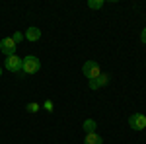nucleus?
<instances>
[{
    "mask_svg": "<svg viewBox=\"0 0 146 144\" xmlns=\"http://www.w3.org/2000/svg\"><path fill=\"white\" fill-rule=\"evenodd\" d=\"M0 78H2V66H0Z\"/></svg>",
    "mask_w": 146,
    "mask_h": 144,
    "instance_id": "obj_13",
    "label": "nucleus"
},
{
    "mask_svg": "<svg viewBox=\"0 0 146 144\" xmlns=\"http://www.w3.org/2000/svg\"><path fill=\"white\" fill-rule=\"evenodd\" d=\"M22 58L16 55L12 56H6V62H4V66H6V70H10V72H20L22 70Z\"/></svg>",
    "mask_w": 146,
    "mask_h": 144,
    "instance_id": "obj_5",
    "label": "nucleus"
},
{
    "mask_svg": "<svg viewBox=\"0 0 146 144\" xmlns=\"http://www.w3.org/2000/svg\"><path fill=\"white\" fill-rule=\"evenodd\" d=\"M107 82H109V74H100L98 78H92L90 80V88L98 90V88H101V86H105Z\"/></svg>",
    "mask_w": 146,
    "mask_h": 144,
    "instance_id": "obj_6",
    "label": "nucleus"
},
{
    "mask_svg": "<svg viewBox=\"0 0 146 144\" xmlns=\"http://www.w3.org/2000/svg\"><path fill=\"white\" fill-rule=\"evenodd\" d=\"M16 47H18V45L14 43L12 37H4V39L0 41V53L6 55V56H12V55H16Z\"/></svg>",
    "mask_w": 146,
    "mask_h": 144,
    "instance_id": "obj_4",
    "label": "nucleus"
},
{
    "mask_svg": "<svg viewBox=\"0 0 146 144\" xmlns=\"http://www.w3.org/2000/svg\"><path fill=\"white\" fill-rule=\"evenodd\" d=\"M12 39H14V43L18 45L20 41H22V39H25V37H23V33H20V31H16V33L12 35Z\"/></svg>",
    "mask_w": 146,
    "mask_h": 144,
    "instance_id": "obj_11",
    "label": "nucleus"
},
{
    "mask_svg": "<svg viewBox=\"0 0 146 144\" xmlns=\"http://www.w3.org/2000/svg\"><path fill=\"white\" fill-rule=\"evenodd\" d=\"M103 0H90L88 2V8H92V10H100V8H103Z\"/></svg>",
    "mask_w": 146,
    "mask_h": 144,
    "instance_id": "obj_10",
    "label": "nucleus"
},
{
    "mask_svg": "<svg viewBox=\"0 0 146 144\" xmlns=\"http://www.w3.org/2000/svg\"><path fill=\"white\" fill-rule=\"evenodd\" d=\"M23 37L27 41H39L41 39V29L39 27H27V31L23 33Z\"/></svg>",
    "mask_w": 146,
    "mask_h": 144,
    "instance_id": "obj_7",
    "label": "nucleus"
},
{
    "mask_svg": "<svg viewBox=\"0 0 146 144\" xmlns=\"http://www.w3.org/2000/svg\"><path fill=\"white\" fill-rule=\"evenodd\" d=\"M22 72H25V74H35L39 68H41V62H39V58L37 56H25V58H22Z\"/></svg>",
    "mask_w": 146,
    "mask_h": 144,
    "instance_id": "obj_1",
    "label": "nucleus"
},
{
    "mask_svg": "<svg viewBox=\"0 0 146 144\" xmlns=\"http://www.w3.org/2000/svg\"><path fill=\"white\" fill-rule=\"evenodd\" d=\"M84 144H103V138H101L100 134H96V133H90V134H86Z\"/></svg>",
    "mask_w": 146,
    "mask_h": 144,
    "instance_id": "obj_8",
    "label": "nucleus"
},
{
    "mask_svg": "<svg viewBox=\"0 0 146 144\" xmlns=\"http://www.w3.org/2000/svg\"><path fill=\"white\" fill-rule=\"evenodd\" d=\"M82 127H84L86 134H90V133H96V127H98V125H96V121H94V119H86Z\"/></svg>",
    "mask_w": 146,
    "mask_h": 144,
    "instance_id": "obj_9",
    "label": "nucleus"
},
{
    "mask_svg": "<svg viewBox=\"0 0 146 144\" xmlns=\"http://www.w3.org/2000/svg\"><path fill=\"white\" fill-rule=\"evenodd\" d=\"M82 72H84V76L86 78H98L101 74V68L100 64L96 62V60H88V62H84V68H82Z\"/></svg>",
    "mask_w": 146,
    "mask_h": 144,
    "instance_id": "obj_2",
    "label": "nucleus"
},
{
    "mask_svg": "<svg viewBox=\"0 0 146 144\" xmlns=\"http://www.w3.org/2000/svg\"><path fill=\"white\" fill-rule=\"evenodd\" d=\"M129 125H131L133 131H144V129H146V115H142V113H135V115H131Z\"/></svg>",
    "mask_w": 146,
    "mask_h": 144,
    "instance_id": "obj_3",
    "label": "nucleus"
},
{
    "mask_svg": "<svg viewBox=\"0 0 146 144\" xmlns=\"http://www.w3.org/2000/svg\"><path fill=\"white\" fill-rule=\"evenodd\" d=\"M140 41H142V43L146 45V27L142 29V31H140Z\"/></svg>",
    "mask_w": 146,
    "mask_h": 144,
    "instance_id": "obj_12",
    "label": "nucleus"
}]
</instances>
